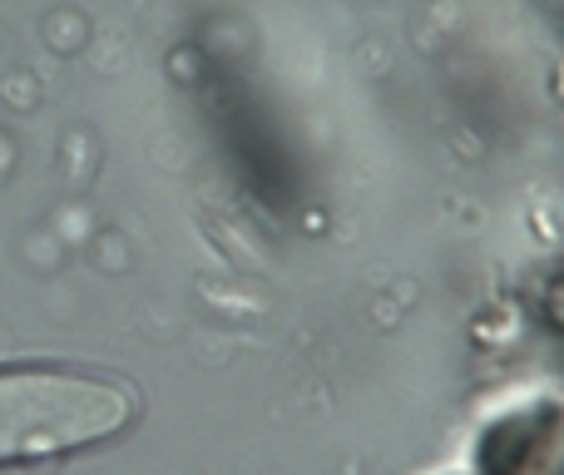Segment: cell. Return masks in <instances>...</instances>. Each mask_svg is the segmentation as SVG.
Here are the masks:
<instances>
[{
  "label": "cell",
  "mask_w": 564,
  "mask_h": 475,
  "mask_svg": "<svg viewBox=\"0 0 564 475\" xmlns=\"http://www.w3.org/2000/svg\"><path fill=\"white\" fill-rule=\"evenodd\" d=\"M134 417L129 387L89 371L0 367V466L95 446Z\"/></svg>",
  "instance_id": "6da1fadb"
}]
</instances>
